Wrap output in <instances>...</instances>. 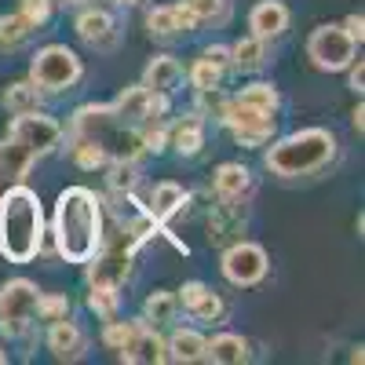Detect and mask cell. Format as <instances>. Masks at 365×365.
Listing matches in <instances>:
<instances>
[{
    "instance_id": "cell-1",
    "label": "cell",
    "mask_w": 365,
    "mask_h": 365,
    "mask_svg": "<svg viewBox=\"0 0 365 365\" xmlns=\"http://www.w3.org/2000/svg\"><path fill=\"white\" fill-rule=\"evenodd\" d=\"M55 252L66 263H88L106 237V205L91 187H66L51 216Z\"/></svg>"
},
{
    "instance_id": "cell-2",
    "label": "cell",
    "mask_w": 365,
    "mask_h": 365,
    "mask_svg": "<svg viewBox=\"0 0 365 365\" xmlns=\"http://www.w3.org/2000/svg\"><path fill=\"white\" fill-rule=\"evenodd\" d=\"M44 205L26 182L0 194V256L8 263H34L44 249Z\"/></svg>"
},
{
    "instance_id": "cell-3",
    "label": "cell",
    "mask_w": 365,
    "mask_h": 365,
    "mask_svg": "<svg viewBox=\"0 0 365 365\" xmlns=\"http://www.w3.org/2000/svg\"><path fill=\"white\" fill-rule=\"evenodd\" d=\"M70 135H84L88 143H96L110 161H139L146 154L143 128L125 120L110 103L81 106L70 120Z\"/></svg>"
},
{
    "instance_id": "cell-4",
    "label": "cell",
    "mask_w": 365,
    "mask_h": 365,
    "mask_svg": "<svg viewBox=\"0 0 365 365\" xmlns=\"http://www.w3.org/2000/svg\"><path fill=\"white\" fill-rule=\"evenodd\" d=\"M267 172L278 175V179H303V175H314L322 168L332 165L336 158V135L329 128H299L292 135L282 139H270L267 143Z\"/></svg>"
},
{
    "instance_id": "cell-5",
    "label": "cell",
    "mask_w": 365,
    "mask_h": 365,
    "mask_svg": "<svg viewBox=\"0 0 365 365\" xmlns=\"http://www.w3.org/2000/svg\"><path fill=\"white\" fill-rule=\"evenodd\" d=\"M139 245H143V241L128 227H120L113 237H103L99 252L88 259V285L120 289L128 282V274H132V259H135Z\"/></svg>"
},
{
    "instance_id": "cell-6",
    "label": "cell",
    "mask_w": 365,
    "mask_h": 365,
    "mask_svg": "<svg viewBox=\"0 0 365 365\" xmlns=\"http://www.w3.org/2000/svg\"><path fill=\"white\" fill-rule=\"evenodd\" d=\"M84 77V63L77 58L73 48L66 44H44L34 63H29V81H34V88L48 91V96H58V91H70L77 81Z\"/></svg>"
},
{
    "instance_id": "cell-7",
    "label": "cell",
    "mask_w": 365,
    "mask_h": 365,
    "mask_svg": "<svg viewBox=\"0 0 365 365\" xmlns=\"http://www.w3.org/2000/svg\"><path fill=\"white\" fill-rule=\"evenodd\" d=\"M37 299H41V289L29 278H15L0 289V332L8 340L26 336L29 325L37 322Z\"/></svg>"
},
{
    "instance_id": "cell-8",
    "label": "cell",
    "mask_w": 365,
    "mask_h": 365,
    "mask_svg": "<svg viewBox=\"0 0 365 365\" xmlns=\"http://www.w3.org/2000/svg\"><path fill=\"white\" fill-rule=\"evenodd\" d=\"M358 44L347 37L344 26H318L307 37V58L322 70V73H340L354 63Z\"/></svg>"
},
{
    "instance_id": "cell-9",
    "label": "cell",
    "mask_w": 365,
    "mask_h": 365,
    "mask_svg": "<svg viewBox=\"0 0 365 365\" xmlns=\"http://www.w3.org/2000/svg\"><path fill=\"white\" fill-rule=\"evenodd\" d=\"M223 278L237 289H252L267 278V270H270V256L263 245H256V241H230L227 252H223Z\"/></svg>"
},
{
    "instance_id": "cell-10",
    "label": "cell",
    "mask_w": 365,
    "mask_h": 365,
    "mask_svg": "<svg viewBox=\"0 0 365 365\" xmlns=\"http://www.w3.org/2000/svg\"><path fill=\"white\" fill-rule=\"evenodd\" d=\"M8 135H11L15 143H22V146H26L34 158H48L51 150H58V146H63V139H66V128L58 125L55 117H48V113L34 110V113H19V117L11 120Z\"/></svg>"
},
{
    "instance_id": "cell-11",
    "label": "cell",
    "mask_w": 365,
    "mask_h": 365,
    "mask_svg": "<svg viewBox=\"0 0 365 365\" xmlns=\"http://www.w3.org/2000/svg\"><path fill=\"white\" fill-rule=\"evenodd\" d=\"M117 358L128 361V365H165V361H168V347H165V340L158 336L154 325H146L143 318H135L132 336H128L125 347L117 351Z\"/></svg>"
},
{
    "instance_id": "cell-12",
    "label": "cell",
    "mask_w": 365,
    "mask_h": 365,
    "mask_svg": "<svg viewBox=\"0 0 365 365\" xmlns=\"http://www.w3.org/2000/svg\"><path fill=\"white\" fill-rule=\"evenodd\" d=\"M48 351L58 358V361H81L88 354V336H84V329L70 318L63 322H51L48 329Z\"/></svg>"
},
{
    "instance_id": "cell-13",
    "label": "cell",
    "mask_w": 365,
    "mask_h": 365,
    "mask_svg": "<svg viewBox=\"0 0 365 365\" xmlns=\"http://www.w3.org/2000/svg\"><path fill=\"white\" fill-rule=\"evenodd\" d=\"M73 29H77V37H81L84 44L99 48V51L117 44V26H113V19H110L106 11H99V8H84V11L77 15Z\"/></svg>"
},
{
    "instance_id": "cell-14",
    "label": "cell",
    "mask_w": 365,
    "mask_h": 365,
    "mask_svg": "<svg viewBox=\"0 0 365 365\" xmlns=\"http://www.w3.org/2000/svg\"><path fill=\"white\" fill-rule=\"evenodd\" d=\"M212 190H216L220 201H245L252 194V172L237 161H227L212 175Z\"/></svg>"
},
{
    "instance_id": "cell-15",
    "label": "cell",
    "mask_w": 365,
    "mask_h": 365,
    "mask_svg": "<svg viewBox=\"0 0 365 365\" xmlns=\"http://www.w3.org/2000/svg\"><path fill=\"white\" fill-rule=\"evenodd\" d=\"M34 161H37V158L29 154V150H26L22 143H15L11 135H8L4 143H0V194L11 190V187H19Z\"/></svg>"
},
{
    "instance_id": "cell-16",
    "label": "cell",
    "mask_w": 365,
    "mask_h": 365,
    "mask_svg": "<svg viewBox=\"0 0 365 365\" xmlns=\"http://www.w3.org/2000/svg\"><path fill=\"white\" fill-rule=\"evenodd\" d=\"M249 29L263 41L282 37L289 29V8L282 4V0H259V4L252 8V15H249Z\"/></svg>"
},
{
    "instance_id": "cell-17",
    "label": "cell",
    "mask_w": 365,
    "mask_h": 365,
    "mask_svg": "<svg viewBox=\"0 0 365 365\" xmlns=\"http://www.w3.org/2000/svg\"><path fill=\"white\" fill-rule=\"evenodd\" d=\"M187 205H190V194L182 190L179 182H158L154 194H150V205H143V208H146L158 223H168L172 216L187 212Z\"/></svg>"
},
{
    "instance_id": "cell-18",
    "label": "cell",
    "mask_w": 365,
    "mask_h": 365,
    "mask_svg": "<svg viewBox=\"0 0 365 365\" xmlns=\"http://www.w3.org/2000/svg\"><path fill=\"white\" fill-rule=\"evenodd\" d=\"M168 146H175V154H182V158L201 154V146H205V120H201V113L179 117L175 125L168 128Z\"/></svg>"
},
{
    "instance_id": "cell-19",
    "label": "cell",
    "mask_w": 365,
    "mask_h": 365,
    "mask_svg": "<svg viewBox=\"0 0 365 365\" xmlns=\"http://www.w3.org/2000/svg\"><path fill=\"white\" fill-rule=\"evenodd\" d=\"M182 81V66L175 55H154L146 63V73H143V84L150 91H161V96H172L175 84Z\"/></svg>"
},
{
    "instance_id": "cell-20",
    "label": "cell",
    "mask_w": 365,
    "mask_h": 365,
    "mask_svg": "<svg viewBox=\"0 0 365 365\" xmlns=\"http://www.w3.org/2000/svg\"><path fill=\"white\" fill-rule=\"evenodd\" d=\"M205 361H216V365H241L249 361V340L237 336V332H220L205 344Z\"/></svg>"
},
{
    "instance_id": "cell-21",
    "label": "cell",
    "mask_w": 365,
    "mask_h": 365,
    "mask_svg": "<svg viewBox=\"0 0 365 365\" xmlns=\"http://www.w3.org/2000/svg\"><path fill=\"white\" fill-rule=\"evenodd\" d=\"M150 103H154V91H150L146 84H132V88L120 91L110 106L125 117V120H132V125H143L146 113H150Z\"/></svg>"
},
{
    "instance_id": "cell-22",
    "label": "cell",
    "mask_w": 365,
    "mask_h": 365,
    "mask_svg": "<svg viewBox=\"0 0 365 365\" xmlns=\"http://www.w3.org/2000/svg\"><path fill=\"white\" fill-rule=\"evenodd\" d=\"M267 63V41L249 34V37H241L237 44H230V66L237 73H256L259 66Z\"/></svg>"
},
{
    "instance_id": "cell-23",
    "label": "cell",
    "mask_w": 365,
    "mask_h": 365,
    "mask_svg": "<svg viewBox=\"0 0 365 365\" xmlns=\"http://www.w3.org/2000/svg\"><path fill=\"white\" fill-rule=\"evenodd\" d=\"M205 336L197 329H175L165 340L168 347V361H205Z\"/></svg>"
},
{
    "instance_id": "cell-24",
    "label": "cell",
    "mask_w": 365,
    "mask_h": 365,
    "mask_svg": "<svg viewBox=\"0 0 365 365\" xmlns=\"http://www.w3.org/2000/svg\"><path fill=\"white\" fill-rule=\"evenodd\" d=\"M234 234H241V212L237 201H223L208 216V241H230Z\"/></svg>"
},
{
    "instance_id": "cell-25",
    "label": "cell",
    "mask_w": 365,
    "mask_h": 365,
    "mask_svg": "<svg viewBox=\"0 0 365 365\" xmlns=\"http://www.w3.org/2000/svg\"><path fill=\"white\" fill-rule=\"evenodd\" d=\"M175 311H179V299L175 292H150L143 299V322L146 325H172L175 322Z\"/></svg>"
},
{
    "instance_id": "cell-26",
    "label": "cell",
    "mask_w": 365,
    "mask_h": 365,
    "mask_svg": "<svg viewBox=\"0 0 365 365\" xmlns=\"http://www.w3.org/2000/svg\"><path fill=\"white\" fill-rule=\"evenodd\" d=\"M4 110H8L11 117L41 110V91L34 88V81H19V84H8V91H4Z\"/></svg>"
},
{
    "instance_id": "cell-27",
    "label": "cell",
    "mask_w": 365,
    "mask_h": 365,
    "mask_svg": "<svg viewBox=\"0 0 365 365\" xmlns=\"http://www.w3.org/2000/svg\"><path fill=\"white\" fill-rule=\"evenodd\" d=\"M234 99L249 103V106H256V110H263V113H278V110H282V91L274 88V84H267V81L245 84V88H241Z\"/></svg>"
},
{
    "instance_id": "cell-28",
    "label": "cell",
    "mask_w": 365,
    "mask_h": 365,
    "mask_svg": "<svg viewBox=\"0 0 365 365\" xmlns=\"http://www.w3.org/2000/svg\"><path fill=\"white\" fill-rule=\"evenodd\" d=\"M88 311H96L103 322L117 318V311H120V289H110V285H88Z\"/></svg>"
},
{
    "instance_id": "cell-29",
    "label": "cell",
    "mask_w": 365,
    "mask_h": 365,
    "mask_svg": "<svg viewBox=\"0 0 365 365\" xmlns=\"http://www.w3.org/2000/svg\"><path fill=\"white\" fill-rule=\"evenodd\" d=\"M29 34H34V26H29L19 11L0 15V48H4V51H15L19 44H26Z\"/></svg>"
},
{
    "instance_id": "cell-30",
    "label": "cell",
    "mask_w": 365,
    "mask_h": 365,
    "mask_svg": "<svg viewBox=\"0 0 365 365\" xmlns=\"http://www.w3.org/2000/svg\"><path fill=\"white\" fill-rule=\"evenodd\" d=\"M197 26H220L230 19V0H187Z\"/></svg>"
},
{
    "instance_id": "cell-31",
    "label": "cell",
    "mask_w": 365,
    "mask_h": 365,
    "mask_svg": "<svg viewBox=\"0 0 365 365\" xmlns=\"http://www.w3.org/2000/svg\"><path fill=\"white\" fill-rule=\"evenodd\" d=\"M70 139H73L70 158H73V165H77V168H106V165H110V158L103 154V150H99L96 143H88L84 135H70Z\"/></svg>"
},
{
    "instance_id": "cell-32",
    "label": "cell",
    "mask_w": 365,
    "mask_h": 365,
    "mask_svg": "<svg viewBox=\"0 0 365 365\" xmlns=\"http://www.w3.org/2000/svg\"><path fill=\"white\" fill-rule=\"evenodd\" d=\"M106 168H110L106 182H110L113 194H132L135 190V182H139V165L135 161H110Z\"/></svg>"
},
{
    "instance_id": "cell-33",
    "label": "cell",
    "mask_w": 365,
    "mask_h": 365,
    "mask_svg": "<svg viewBox=\"0 0 365 365\" xmlns=\"http://www.w3.org/2000/svg\"><path fill=\"white\" fill-rule=\"evenodd\" d=\"M223 311H227V307H223V299H220L216 292H212V289H205V292L190 303V307H187V314H190V318H197V322H220V318H223Z\"/></svg>"
},
{
    "instance_id": "cell-34",
    "label": "cell",
    "mask_w": 365,
    "mask_h": 365,
    "mask_svg": "<svg viewBox=\"0 0 365 365\" xmlns=\"http://www.w3.org/2000/svg\"><path fill=\"white\" fill-rule=\"evenodd\" d=\"M146 29L154 37H161V41H168V37H175L179 34V22H175V11H172V4H161V8H154L146 15Z\"/></svg>"
},
{
    "instance_id": "cell-35",
    "label": "cell",
    "mask_w": 365,
    "mask_h": 365,
    "mask_svg": "<svg viewBox=\"0 0 365 365\" xmlns=\"http://www.w3.org/2000/svg\"><path fill=\"white\" fill-rule=\"evenodd\" d=\"M274 132H278V117L267 120V125H252V128H234L230 135L241 143V146H249V150H259L274 139Z\"/></svg>"
},
{
    "instance_id": "cell-36",
    "label": "cell",
    "mask_w": 365,
    "mask_h": 365,
    "mask_svg": "<svg viewBox=\"0 0 365 365\" xmlns=\"http://www.w3.org/2000/svg\"><path fill=\"white\" fill-rule=\"evenodd\" d=\"M37 318L41 322H63V318H70V296H44L41 292V299H37Z\"/></svg>"
},
{
    "instance_id": "cell-37",
    "label": "cell",
    "mask_w": 365,
    "mask_h": 365,
    "mask_svg": "<svg viewBox=\"0 0 365 365\" xmlns=\"http://www.w3.org/2000/svg\"><path fill=\"white\" fill-rule=\"evenodd\" d=\"M220 81H223V70H220V66H212V63H205V58H197L194 70H190V84H194V91L220 88Z\"/></svg>"
},
{
    "instance_id": "cell-38",
    "label": "cell",
    "mask_w": 365,
    "mask_h": 365,
    "mask_svg": "<svg viewBox=\"0 0 365 365\" xmlns=\"http://www.w3.org/2000/svg\"><path fill=\"white\" fill-rule=\"evenodd\" d=\"M51 8H55V0H19V15L34 26V29L51 19Z\"/></svg>"
},
{
    "instance_id": "cell-39",
    "label": "cell",
    "mask_w": 365,
    "mask_h": 365,
    "mask_svg": "<svg viewBox=\"0 0 365 365\" xmlns=\"http://www.w3.org/2000/svg\"><path fill=\"white\" fill-rule=\"evenodd\" d=\"M132 329H135V322H117V318H110L106 329H103V344H106L110 351H120V347L128 344Z\"/></svg>"
},
{
    "instance_id": "cell-40",
    "label": "cell",
    "mask_w": 365,
    "mask_h": 365,
    "mask_svg": "<svg viewBox=\"0 0 365 365\" xmlns=\"http://www.w3.org/2000/svg\"><path fill=\"white\" fill-rule=\"evenodd\" d=\"M197 103H201V110H208L212 117H220L223 106H227V96H223L220 88H205V91H197Z\"/></svg>"
},
{
    "instance_id": "cell-41",
    "label": "cell",
    "mask_w": 365,
    "mask_h": 365,
    "mask_svg": "<svg viewBox=\"0 0 365 365\" xmlns=\"http://www.w3.org/2000/svg\"><path fill=\"white\" fill-rule=\"evenodd\" d=\"M201 58L212 63V66H220V70H230V48H223V44H208L201 51Z\"/></svg>"
},
{
    "instance_id": "cell-42",
    "label": "cell",
    "mask_w": 365,
    "mask_h": 365,
    "mask_svg": "<svg viewBox=\"0 0 365 365\" xmlns=\"http://www.w3.org/2000/svg\"><path fill=\"white\" fill-rule=\"evenodd\" d=\"M172 11H175V22H179V34H194L197 19H194V11L187 8V0H182V4H172Z\"/></svg>"
},
{
    "instance_id": "cell-43",
    "label": "cell",
    "mask_w": 365,
    "mask_h": 365,
    "mask_svg": "<svg viewBox=\"0 0 365 365\" xmlns=\"http://www.w3.org/2000/svg\"><path fill=\"white\" fill-rule=\"evenodd\" d=\"M205 289H208L205 282H187V285L179 289V296H175V299H179V307L187 311V307H190V303H194V299H197V296H201Z\"/></svg>"
},
{
    "instance_id": "cell-44",
    "label": "cell",
    "mask_w": 365,
    "mask_h": 365,
    "mask_svg": "<svg viewBox=\"0 0 365 365\" xmlns=\"http://www.w3.org/2000/svg\"><path fill=\"white\" fill-rule=\"evenodd\" d=\"M344 29H347V37H351L354 44H361V41H365V19H361V15H347Z\"/></svg>"
},
{
    "instance_id": "cell-45",
    "label": "cell",
    "mask_w": 365,
    "mask_h": 365,
    "mask_svg": "<svg viewBox=\"0 0 365 365\" xmlns=\"http://www.w3.org/2000/svg\"><path fill=\"white\" fill-rule=\"evenodd\" d=\"M347 70H351V88H354V91H361V84H365V66H361V63H358V66L351 63Z\"/></svg>"
},
{
    "instance_id": "cell-46",
    "label": "cell",
    "mask_w": 365,
    "mask_h": 365,
    "mask_svg": "<svg viewBox=\"0 0 365 365\" xmlns=\"http://www.w3.org/2000/svg\"><path fill=\"white\" fill-rule=\"evenodd\" d=\"M361 117H365V110H361V103H358V110H354V128H358V132L365 128V120H361Z\"/></svg>"
},
{
    "instance_id": "cell-47",
    "label": "cell",
    "mask_w": 365,
    "mask_h": 365,
    "mask_svg": "<svg viewBox=\"0 0 365 365\" xmlns=\"http://www.w3.org/2000/svg\"><path fill=\"white\" fill-rule=\"evenodd\" d=\"M58 4H66V8H88L91 0H58Z\"/></svg>"
},
{
    "instance_id": "cell-48",
    "label": "cell",
    "mask_w": 365,
    "mask_h": 365,
    "mask_svg": "<svg viewBox=\"0 0 365 365\" xmlns=\"http://www.w3.org/2000/svg\"><path fill=\"white\" fill-rule=\"evenodd\" d=\"M113 4H117V8H135L139 0H113Z\"/></svg>"
}]
</instances>
